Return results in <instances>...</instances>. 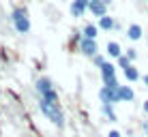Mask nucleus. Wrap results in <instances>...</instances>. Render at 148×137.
<instances>
[{
    "instance_id": "f257e3e1",
    "label": "nucleus",
    "mask_w": 148,
    "mask_h": 137,
    "mask_svg": "<svg viewBox=\"0 0 148 137\" xmlns=\"http://www.w3.org/2000/svg\"><path fill=\"white\" fill-rule=\"evenodd\" d=\"M11 22L15 32L19 34H28L30 32V17H28V9L26 7H15L11 11Z\"/></svg>"
},
{
    "instance_id": "f03ea898",
    "label": "nucleus",
    "mask_w": 148,
    "mask_h": 137,
    "mask_svg": "<svg viewBox=\"0 0 148 137\" xmlns=\"http://www.w3.org/2000/svg\"><path fill=\"white\" fill-rule=\"evenodd\" d=\"M39 109L54 126H58V129L64 126V114H62V109H60V105H49V103H45V101H39Z\"/></svg>"
},
{
    "instance_id": "7ed1b4c3",
    "label": "nucleus",
    "mask_w": 148,
    "mask_h": 137,
    "mask_svg": "<svg viewBox=\"0 0 148 137\" xmlns=\"http://www.w3.org/2000/svg\"><path fill=\"white\" fill-rule=\"evenodd\" d=\"M99 101H101V105H116V103H120L118 88L101 86V90H99Z\"/></svg>"
},
{
    "instance_id": "20e7f679",
    "label": "nucleus",
    "mask_w": 148,
    "mask_h": 137,
    "mask_svg": "<svg viewBox=\"0 0 148 137\" xmlns=\"http://www.w3.org/2000/svg\"><path fill=\"white\" fill-rule=\"evenodd\" d=\"M79 54L86 56V58H92V56L99 54V45H97V39H79Z\"/></svg>"
},
{
    "instance_id": "39448f33",
    "label": "nucleus",
    "mask_w": 148,
    "mask_h": 137,
    "mask_svg": "<svg viewBox=\"0 0 148 137\" xmlns=\"http://www.w3.org/2000/svg\"><path fill=\"white\" fill-rule=\"evenodd\" d=\"M88 7H90V0H71L69 11L73 17H84V13H88Z\"/></svg>"
},
{
    "instance_id": "423d86ee",
    "label": "nucleus",
    "mask_w": 148,
    "mask_h": 137,
    "mask_svg": "<svg viewBox=\"0 0 148 137\" xmlns=\"http://www.w3.org/2000/svg\"><path fill=\"white\" fill-rule=\"evenodd\" d=\"M34 90H37L39 96H43V94H47V92H52V90H54V82L47 77V75H43V77L37 79V84H34Z\"/></svg>"
},
{
    "instance_id": "0eeeda50",
    "label": "nucleus",
    "mask_w": 148,
    "mask_h": 137,
    "mask_svg": "<svg viewBox=\"0 0 148 137\" xmlns=\"http://www.w3.org/2000/svg\"><path fill=\"white\" fill-rule=\"evenodd\" d=\"M88 11L92 13L95 17H103V15H108V4H105L103 0H90Z\"/></svg>"
},
{
    "instance_id": "6e6552de",
    "label": "nucleus",
    "mask_w": 148,
    "mask_h": 137,
    "mask_svg": "<svg viewBox=\"0 0 148 137\" xmlns=\"http://www.w3.org/2000/svg\"><path fill=\"white\" fill-rule=\"evenodd\" d=\"M118 96H120V103H131L135 99V92L131 86H118Z\"/></svg>"
},
{
    "instance_id": "1a4fd4ad",
    "label": "nucleus",
    "mask_w": 148,
    "mask_h": 137,
    "mask_svg": "<svg viewBox=\"0 0 148 137\" xmlns=\"http://www.w3.org/2000/svg\"><path fill=\"white\" fill-rule=\"evenodd\" d=\"M97 26H99V30H114V28H118V24L114 22V17H110V15H103V17H99Z\"/></svg>"
},
{
    "instance_id": "9d476101",
    "label": "nucleus",
    "mask_w": 148,
    "mask_h": 137,
    "mask_svg": "<svg viewBox=\"0 0 148 137\" xmlns=\"http://www.w3.org/2000/svg\"><path fill=\"white\" fill-rule=\"evenodd\" d=\"M105 52H108L110 58H120V56H122V47H120V43L110 41L108 45H105Z\"/></svg>"
},
{
    "instance_id": "9b49d317",
    "label": "nucleus",
    "mask_w": 148,
    "mask_h": 137,
    "mask_svg": "<svg viewBox=\"0 0 148 137\" xmlns=\"http://www.w3.org/2000/svg\"><path fill=\"white\" fill-rule=\"evenodd\" d=\"M82 37L97 39V37H99V26H97V24H86V26L82 28Z\"/></svg>"
},
{
    "instance_id": "f8f14e48",
    "label": "nucleus",
    "mask_w": 148,
    "mask_h": 137,
    "mask_svg": "<svg viewBox=\"0 0 148 137\" xmlns=\"http://www.w3.org/2000/svg\"><path fill=\"white\" fill-rule=\"evenodd\" d=\"M127 37H129L131 41H140L142 39V26L140 24H131V26L127 28Z\"/></svg>"
},
{
    "instance_id": "ddd939ff",
    "label": "nucleus",
    "mask_w": 148,
    "mask_h": 137,
    "mask_svg": "<svg viewBox=\"0 0 148 137\" xmlns=\"http://www.w3.org/2000/svg\"><path fill=\"white\" fill-rule=\"evenodd\" d=\"M125 79L133 84V82H137V79H142V75H140V71H137L133 64H131V67H127V69H125Z\"/></svg>"
},
{
    "instance_id": "4468645a",
    "label": "nucleus",
    "mask_w": 148,
    "mask_h": 137,
    "mask_svg": "<svg viewBox=\"0 0 148 137\" xmlns=\"http://www.w3.org/2000/svg\"><path fill=\"white\" fill-rule=\"evenodd\" d=\"M39 99H41V101H45V103H49V105H60V96H58V92H56V88L52 90V92L39 96Z\"/></svg>"
},
{
    "instance_id": "2eb2a0df",
    "label": "nucleus",
    "mask_w": 148,
    "mask_h": 137,
    "mask_svg": "<svg viewBox=\"0 0 148 137\" xmlns=\"http://www.w3.org/2000/svg\"><path fill=\"white\" fill-rule=\"evenodd\" d=\"M101 114L110 120V122H116V114H114V105H101Z\"/></svg>"
},
{
    "instance_id": "dca6fc26",
    "label": "nucleus",
    "mask_w": 148,
    "mask_h": 137,
    "mask_svg": "<svg viewBox=\"0 0 148 137\" xmlns=\"http://www.w3.org/2000/svg\"><path fill=\"white\" fill-rule=\"evenodd\" d=\"M116 62H118V64H116V69H118V67H120L122 71H125L127 67H131V64H133V62H131V60H129V58H127V56H125V54H122V56H120V58H116Z\"/></svg>"
},
{
    "instance_id": "f3484780",
    "label": "nucleus",
    "mask_w": 148,
    "mask_h": 137,
    "mask_svg": "<svg viewBox=\"0 0 148 137\" xmlns=\"http://www.w3.org/2000/svg\"><path fill=\"white\" fill-rule=\"evenodd\" d=\"M90 60H92V64H95V67H103V64L105 62H108V60H105V56H101V54H97V56H92V58H90Z\"/></svg>"
},
{
    "instance_id": "a211bd4d",
    "label": "nucleus",
    "mask_w": 148,
    "mask_h": 137,
    "mask_svg": "<svg viewBox=\"0 0 148 137\" xmlns=\"http://www.w3.org/2000/svg\"><path fill=\"white\" fill-rule=\"evenodd\" d=\"M125 56H127V58L131 60V62H133V60L137 58V52H135V49H127V54H125Z\"/></svg>"
},
{
    "instance_id": "6ab92c4d",
    "label": "nucleus",
    "mask_w": 148,
    "mask_h": 137,
    "mask_svg": "<svg viewBox=\"0 0 148 137\" xmlns=\"http://www.w3.org/2000/svg\"><path fill=\"white\" fill-rule=\"evenodd\" d=\"M142 131H144V135L148 137V118L144 120V122H142Z\"/></svg>"
},
{
    "instance_id": "aec40b11",
    "label": "nucleus",
    "mask_w": 148,
    "mask_h": 137,
    "mask_svg": "<svg viewBox=\"0 0 148 137\" xmlns=\"http://www.w3.org/2000/svg\"><path fill=\"white\" fill-rule=\"evenodd\" d=\"M108 137H122V135H120V131H110Z\"/></svg>"
},
{
    "instance_id": "412c9836",
    "label": "nucleus",
    "mask_w": 148,
    "mask_h": 137,
    "mask_svg": "<svg viewBox=\"0 0 148 137\" xmlns=\"http://www.w3.org/2000/svg\"><path fill=\"white\" fill-rule=\"evenodd\" d=\"M142 82H144V86H146V88H148V73L144 75V77H142Z\"/></svg>"
},
{
    "instance_id": "4be33fe9",
    "label": "nucleus",
    "mask_w": 148,
    "mask_h": 137,
    "mask_svg": "<svg viewBox=\"0 0 148 137\" xmlns=\"http://www.w3.org/2000/svg\"><path fill=\"white\" fill-rule=\"evenodd\" d=\"M144 111L148 114V101H144Z\"/></svg>"
},
{
    "instance_id": "5701e85b",
    "label": "nucleus",
    "mask_w": 148,
    "mask_h": 137,
    "mask_svg": "<svg viewBox=\"0 0 148 137\" xmlns=\"http://www.w3.org/2000/svg\"><path fill=\"white\" fill-rule=\"evenodd\" d=\"M103 2H105V4H108V7H110V4H112V0H103Z\"/></svg>"
}]
</instances>
